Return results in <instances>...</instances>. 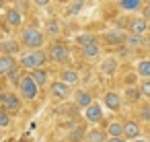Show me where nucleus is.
Returning a JSON list of instances; mask_svg holds the SVG:
<instances>
[{
    "label": "nucleus",
    "instance_id": "1",
    "mask_svg": "<svg viewBox=\"0 0 150 142\" xmlns=\"http://www.w3.org/2000/svg\"><path fill=\"white\" fill-rule=\"evenodd\" d=\"M45 60H47V56H45L41 50H37V52L25 54V56L21 58V66H23V68H29V70H35V68H41V66L45 64Z\"/></svg>",
    "mask_w": 150,
    "mask_h": 142
},
{
    "label": "nucleus",
    "instance_id": "2",
    "mask_svg": "<svg viewBox=\"0 0 150 142\" xmlns=\"http://www.w3.org/2000/svg\"><path fill=\"white\" fill-rule=\"evenodd\" d=\"M23 43H25L27 48H31V50L41 48V45H43V35H41V31L35 29V27L25 29V31H23Z\"/></svg>",
    "mask_w": 150,
    "mask_h": 142
},
{
    "label": "nucleus",
    "instance_id": "3",
    "mask_svg": "<svg viewBox=\"0 0 150 142\" xmlns=\"http://www.w3.org/2000/svg\"><path fill=\"white\" fill-rule=\"evenodd\" d=\"M19 89H21L23 99H27V101H33V99L37 97V91H39V87L33 82L31 76H23V80L19 82Z\"/></svg>",
    "mask_w": 150,
    "mask_h": 142
},
{
    "label": "nucleus",
    "instance_id": "4",
    "mask_svg": "<svg viewBox=\"0 0 150 142\" xmlns=\"http://www.w3.org/2000/svg\"><path fill=\"white\" fill-rule=\"evenodd\" d=\"M0 107L8 113H15L21 109V99L13 93H0Z\"/></svg>",
    "mask_w": 150,
    "mask_h": 142
},
{
    "label": "nucleus",
    "instance_id": "5",
    "mask_svg": "<svg viewBox=\"0 0 150 142\" xmlns=\"http://www.w3.org/2000/svg\"><path fill=\"white\" fill-rule=\"evenodd\" d=\"M50 60L52 62H56V64H62V62H66L68 60V50H66V45H62V43H54L52 48H50Z\"/></svg>",
    "mask_w": 150,
    "mask_h": 142
},
{
    "label": "nucleus",
    "instance_id": "6",
    "mask_svg": "<svg viewBox=\"0 0 150 142\" xmlns=\"http://www.w3.org/2000/svg\"><path fill=\"white\" fill-rule=\"evenodd\" d=\"M52 95L58 97V99H66L70 95V87L66 82H54L52 84Z\"/></svg>",
    "mask_w": 150,
    "mask_h": 142
},
{
    "label": "nucleus",
    "instance_id": "7",
    "mask_svg": "<svg viewBox=\"0 0 150 142\" xmlns=\"http://www.w3.org/2000/svg\"><path fill=\"white\" fill-rule=\"evenodd\" d=\"M15 66L17 64H15V58L13 56H0V74H2V76H6Z\"/></svg>",
    "mask_w": 150,
    "mask_h": 142
},
{
    "label": "nucleus",
    "instance_id": "8",
    "mask_svg": "<svg viewBox=\"0 0 150 142\" xmlns=\"http://www.w3.org/2000/svg\"><path fill=\"white\" fill-rule=\"evenodd\" d=\"M86 119L88 121H99L101 119V115H103V111H101V105H97V103H91L88 107H86Z\"/></svg>",
    "mask_w": 150,
    "mask_h": 142
},
{
    "label": "nucleus",
    "instance_id": "9",
    "mask_svg": "<svg viewBox=\"0 0 150 142\" xmlns=\"http://www.w3.org/2000/svg\"><path fill=\"white\" fill-rule=\"evenodd\" d=\"M29 76L33 78V82H35L37 87H43V84L47 82V72H45L43 68H35V70H31Z\"/></svg>",
    "mask_w": 150,
    "mask_h": 142
},
{
    "label": "nucleus",
    "instance_id": "10",
    "mask_svg": "<svg viewBox=\"0 0 150 142\" xmlns=\"http://www.w3.org/2000/svg\"><path fill=\"white\" fill-rule=\"evenodd\" d=\"M105 105L109 107V109H119V105H121V99H119V95L117 93H107L105 95Z\"/></svg>",
    "mask_w": 150,
    "mask_h": 142
},
{
    "label": "nucleus",
    "instance_id": "11",
    "mask_svg": "<svg viewBox=\"0 0 150 142\" xmlns=\"http://www.w3.org/2000/svg\"><path fill=\"white\" fill-rule=\"evenodd\" d=\"M123 136H125V138H138V136H140L138 124H136V121H127V124L123 126Z\"/></svg>",
    "mask_w": 150,
    "mask_h": 142
},
{
    "label": "nucleus",
    "instance_id": "12",
    "mask_svg": "<svg viewBox=\"0 0 150 142\" xmlns=\"http://www.w3.org/2000/svg\"><path fill=\"white\" fill-rule=\"evenodd\" d=\"M6 21H8V25L19 27V25H21V21H23V17H21V13H19L17 9H11V11L6 13Z\"/></svg>",
    "mask_w": 150,
    "mask_h": 142
},
{
    "label": "nucleus",
    "instance_id": "13",
    "mask_svg": "<svg viewBox=\"0 0 150 142\" xmlns=\"http://www.w3.org/2000/svg\"><path fill=\"white\" fill-rule=\"evenodd\" d=\"M0 50L4 52V56H13L19 52V43L17 41H4V43H0Z\"/></svg>",
    "mask_w": 150,
    "mask_h": 142
},
{
    "label": "nucleus",
    "instance_id": "14",
    "mask_svg": "<svg viewBox=\"0 0 150 142\" xmlns=\"http://www.w3.org/2000/svg\"><path fill=\"white\" fill-rule=\"evenodd\" d=\"M129 29H132L134 35H142V33L146 31V21H144V19H136V21H132Z\"/></svg>",
    "mask_w": 150,
    "mask_h": 142
},
{
    "label": "nucleus",
    "instance_id": "15",
    "mask_svg": "<svg viewBox=\"0 0 150 142\" xmlns=\"http://www.w3.org/2000/svg\"><path fill=\"white\" fill-rule=\"evenodd\" d=\"M76 103H78L80 107H88V105L93 103V97H91L86 91H78V93H76Z\"/></svg>",
    "mask_w": 150,
    "mask_h": 142
},
{
    "label": "nucleus",
    "instance_id": "16",
    "mask_svg": "<svg viewBox=\"0 0 150 142\" xmlns=\"http://www.w3.org/2000/svg\"><path fill=\"white\" fill-rule=\"evenodd\" d=\"M121 41H125L123 33H109V35H105V43H109V45H119Z\"/></svg>",
    "mask_w": 150,
    "mask_h": 142
},
{
    "label": "nucleus",
    "instance_id": "17",
    "mask_svg": "<svg viewBox=\"0 0 150 142\" xmlns=\"http://www.w3.org/2000/svg\"><path fill=\"white\" fill-rule=\"evenodd\" d=\"M62 82H66V84H76L78 82V72H74V70H64L62 72Z\"/></svg>",
    "mask_w": 150,
    "mask_h": 142
},
{
    "label": "nucleus",
    "instance_id": "18",
    "mask_svg": "<svg viewBox=\"0 0 150 142\" xmlns=\"http://www.w3.org/2000/svg\"><path fill=\"white\" fill-rule=\"evenodd\" d=\"M115 68H117V62H115L113 58H107V60L101 64V70H103L105 74H113V72H115Z\"/></svg>",
    "mask_w": 150,
    "mask_h": 142
},
{
    "label": "nucleus",
    "instance_id": "19",
    "mask_svg": "<svg viewBox=\"0 0 150 142\" xmlns=\"http://www.w3.org/2000/svg\"><path fill=\"white\" fill-rule=\"evenodd\" d=\"M107 132H109L113 138H119V136L123 134V126H121V124H117V121H113V124H109Z\"/></svg>",
    "mask_w": 150,
    "mask_h": 142
},
{
    "label": "nucleus",
    "instance_id": "20",
    "mask_svg": "<svg viewBox=\"0 0 150 142\" xmlns=\"http://www.w3.org/2000/svg\"><path fill=\"white\" fill-rule=\"evenodd\" d=\"M142 4V0H121V9L125 11H138Z\"/></svg>",
    "mask_w": 150,
    "mask_h": 142
},
{
    "label": "nucleus",
    "instance_id": "21",
    "mask_svg": "<svg viewBox=\"0 0 150 142\" xmlns=\"http://www.w3.org/2000/svg\"><path fill=\"white\" fill-rule=\"evenodd\" d=\"M82 54H84L86 58H95V56L99 54V48H97V43H88V45H82Z\"/></svg>",
    "mask_w": 150,
    "mask_h": 142
},
{
    "label": "nucleus",
    "instance_id": "22",
    "mask_svg": "<svg viewBox=\"0 0 150 142\" xmlns=\"http://www.w3.org/2000/svg\"><path fill=\"white\" fill-rule=\"evenodd\" d=\"M103 140H105V134L99 130H93L86 134V142H103Z\"/></svg>",
    "mask_w": 150,
    "mask_h": 142
},
{
    "label": "nucleus",
    "instance_id": "23",
    "mask_svg": "<svg viewBox=\"0 0 150 142\" xmlns=\"http://www.w3.org/2000/svg\"><path fill=\"white\" fill-rule=\"evenodd\" d=\"M68 138H70V142H80V140L84 138V130H82L80 126H76V128H74V132H70V136H68Z\"/></svg>",
    "mask_w": 150,
    "mask_h": 142
},
{
    "label": "nucleus",
    "instance_id": "24",
    "mask_svg": "<svg viewBox=\"0 0 150 142\" xmlns=\"http://www.w3.org/2000/svg\"><path fill=\"white\" fill-rule=\"evenodd\" d=\"M8 126H11V115H8V111L0 107V128H8Z\"/></svg>",
    "mask_w": 150,
    "mask_h": 142
},
{
    "label": "nucleus",
    "instance_id": "25",
    "mask_svg": "<svg viewBox=\"0 0 150 142\" xmlns=\"http://www.w3.org/2000/svg\"><path fill=\"white\" fill-rule=\"evenodd\" d=\"M138 72H140L142 76H150V60H144V62H140V66H138Z\"/></svg>",
    "mask_w": 150,
    "mask_h": 142
},
{
    "label": "nucleus",
    "instance_id": "26",
    "mask_svg": "<svg viewBox=\"0 0 150 142\" xmlns=\"http://www.w3.org/2000/svg\"><path fill=\"white\" fill-rule=\"evenodd\" d=\"M6 76H8V80H11L13 84H19V82H21V76H19V70H17V66H15V68H13V70H11Z\"/></svg>",
    "mask_w": 150,
    "mask_h": 142
},
{
    "label": "nucleus",
    "instance_id": "27",
    "mask_svg": "<svg viewBox=\"0 0 150 142\" xmlns=\"http://www.w3.org/2000/svg\"><path fill=\"white\" fill-rule=\"evenodd\" d=\"M125 41H127L132 48H138V45H142V37H140V35H129Z\"/></svg>",
    "mask_w": 150,
    "mask_h": 142
},
{
    "label": "nucleus",
    "instance_id": "28",
    "mask_svg": "<svg viewBox=\"0 0 150 142\" xmlns=\"http://www.w3.org/2000/svg\"><path fill=\"white\" fill-rule=\"evenodd\" d=\"M78 43L80 45H88V43H97V41H95L93 35H82V37H78Z\"/></svg>",
    "mask_w": 150,
    "mask_h": 142
},
{
    "label": "nucleus",
    "instance_id": "29",
    "mask_svg": "<svg viewBox=\"0 0 150 142\" xmlns=\"http://www.w3.org/2000/svg\"><path fill=\"white\" fill-rule=\"evenodd\" d=\"M140 95L150 97V80H144V82H142V87H140Z\"/></svg>",
    "mask_w": 150,
    "mask_h": 142
},
{
    "label": "nucleus",
    "instance_id": "30",
    "mask_svg": "<svg viewBox=\"0 0 150 142\" xmlns=\"http://www.w3.org/2000/svg\"><path fill=\"white\" fill-rule=\"evenodd\" d=\"M82 4H84L82 0H76V2H74V4H72V6L68 9V13H70V15H76V13H78V11L82 9Z\"/></svg>",
    "mask_w": 150,
    "mask_h": 142
},
{
    "label": "nucleus",
    "instance_id": "31",
    "mask_svg": "<svg viewBox=\"0 0 150 142\" xmlns=\"http://www.w3.org/2000/svg\"><path fill=\"white\" fill-rule=\"evenodd\" d=\"M47 31H50V33H58V31H60L58 21H50V23H47Z\"/></svg>",
    "mask_w": 150,
    "mask_h": 142
},
{
    "label": "nucleus",
    "instance_id": "32",
    "mask_svg": "<svg viewBox=\"0 0 150 142\" xmlns=\"http://www.w3.org/2000/svg\"><path fill=\"white\" fill-rule=\"evenodd\" d=\"M127 97H129V101H136V99L140 97V91H138V89H132V91L127 93Z\"/></svg>",
    "mask_w": 150,
    "mask_h": 142
},
{
    "label": "nucleus",
    "instance_id": "33",
    "mask_svg": "<svg viewBox=\"0 0 150 142\" xmlns=\"http://www.w3.org/2000/svg\"><path fill=\"white\" fill-rule=\"evenodd\" d=\"M142 119H150V105H146L142 109Z\"/></svg>",
    "mask_w": 150,
    "mask_h": 142
},
{
    "label": "nucleus",
    "instance_id": "34",
    "mask_svg": "<svg viewBox=\"0 0 150 142\" xmlns=\"http://www.w3.org/2000/svg\"><path fill=\"white\" fill-rule=\"evenodd\" d=\"M50 2V0H35V4H39V6H45Z\"/></svg>",
    "mask_w": 150,
    "mask_h": 142
},
{
    "label": "nucleus",
    "instance_id": "35",
    "mask_svg": "<svg viewBox=\"0 0 150 142\" xmlns=\"http://www.w3.org/2000/svg\"><path fill=\"white\" fill-rule=\"evenodd\" d=\"M134 80H136V76H132V74H129V76H127V78H125V82H127V84H132V82H134Z\"/></svg>",
    "mask_w": 150,
    "mask_h": 142
},
{
    "label": "nucleus",
    "instance_id": "36",
    "mask_svg": "<svg viewBox=\"0 0 150 142\" xmlns=\"http://www.w3.org/2000/svg\"><path fill=\"white\" fill-rule=\"evenodd\" d=\"M111 142H125V140H123V138H121V136H119V138H113V140H111Z\"/></svg>",
    "mask_w": 150,
    "mask_h": 142
},
{
    "label": "nucleus",
    "instance_id": "37",
    "mask_svg": "<svg viewBox=\"0 0 150 142\" xmlns=\"http://www.w3.org/2000/svg\"><path fill=\"white\" fill-rule=\"evenodd\" d=\"M146 19H150V4H148V9H146Z\"/></svg>",
    "mask_w": 150,
    "mask_h": 142
},
{
    "label": "nucleus",
    "instance_id": "38",
    "mask_svg": "<svg viewBox=\"0 0 150 142\" xmlns=\"http://www.w3.org/2000/svg\"><path fill=\"white\" fill-rule=\"evenodd\" d=\"M134 142H146V140H142V138H134Z\"/></svg>",
    "mask_w": 150,
    "mask_h": 142
},
{
    "label": "nucleus",
    "instance_id": "39",
    "mask_svg": "<svg viewBox=\"0 0 150 142\" xmlns=\"http://www.w3.org/2000/svg\"><path fill=\"white\" fill-rule=\"evenodd\" d=\"M146 2H148V4H150V0H146Z\"/></svg>",
    "mask_w": 150,
    "mask_h": 142
},
{
    "label": "nucleus",
    "instance_id": "40",
    "mask_svg": "<svg viewBox=\"0 0 150 142\" xmlns=\"http://www.w3.org/2000/svg\"><path fill=\"white\" fill-rule=\"evenodd\" d=\"M0 4H2V0H0Z\"/></svg>",
    "mask_w": 150,
    "mask_h": 142
},
{
    "label": "nucleus",
    "instance_id": "41",
    "mask_svg": "<svg viewBox=\"0 0 150 142\" xmlns=\"http://www.w3.org/2000/svg\"><path fill=\"white\" fill-rule=\"evenodd\" d=\"M103 142H107V140H103Z\"/></svg>",
    "mask_w": 150,
    "mask_h": 142
}]
</instances>
